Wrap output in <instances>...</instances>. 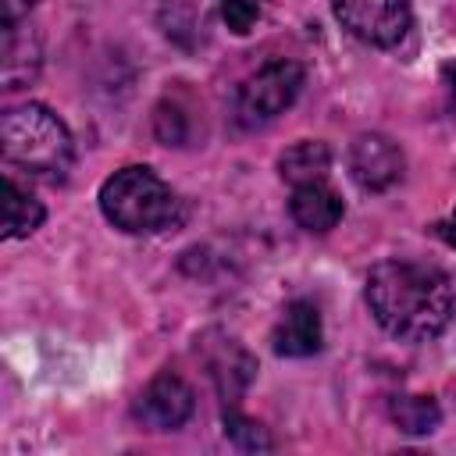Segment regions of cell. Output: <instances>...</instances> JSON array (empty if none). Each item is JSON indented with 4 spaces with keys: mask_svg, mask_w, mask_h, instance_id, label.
Listing matches in <instances>:
<instances>
[{
    "mask_svg": "<svg viewBox=\"0 0 456 456\" xmlns=\"http://www.w3.org/2000/svg\"><path fill=\"white\" fill-rule=\"evenodd\" d=\"M39 0H4V21H25Z\"/></svg>",
    "mask_w": 456,
    "mask_h": 456,
    "instance_id": "cell-19",
    "label": "cell"
},
{
    "mask_svg": "<svg viewBox=\"0 0 456 456\" xmlns=\"http://www.w3.org/2000/svg\"><path fill=\"white\" fill-rule=\"evenodd\" d=\"M4 189H7V200H4V239L32 235L43 224V217H46L43 203L36 196H28L14 178H7Z\"/></svg>",
    "mask_w": 456,
    "mask_h": 456,
    "instance_id": "cell-13",
    "label": "cell"
},
{
    "mask_svg": "<svg viewBox=\"0 0 456 456\" xmlns=\"http://www.w3.org/2000/svg\"><path fill=\"white\" fill-rule=\"evenodd\" d=\"M403 150L381 135V132H363L349 146V175L363 192H385L403 178Z\"/></svg>",
    "mask_w": 456,
    "mask_h": 456,
    "instance_id": "cell-8",
    "label": "cell"
},
{
    "mask_svg": "<svg viewBox=\"0 0 456 456\" xmlns=\"http://www.w3.org/2000/svg\"><path fill=\"white\" fill-rule=\"evenodd\" d=\"M303 64L296 61H271L256 68L242 86L235 89V121L242 128H260L274 121L281 110H289L303 89Z\"/></svg>",
    "mask_w": 456,
    "mask_h": 456,
    "instance_id": "cell-4",
    "label": "cell"
},
{
    "mask_svg": "<svg viewBox=\"0 0 456 456\" xmlns=\"http://www.w3.org/2000/svg\"><path fill=\"white\" fill-rule=\"evenodd\" d=\"M289 210H292V221L306 232H331L338 221H342V196L321 178V182H303V185H292V200H289Z\"/></svg>",
    "mask_w": 456,
    "mask_h": 456,
    "instance_id": "cell-10",
    "label": "cell"
},
{
    "mask_svg": "<svg viewBox=\"0 0 456 456\" xmlns=\"http://www.w3.org/2000/svg\"><path fill=\"white\" fill-rule=\"evenodd\" d=\"M196 353H200V360H203L221 403L224 406H239L246 388L256 378V356L239 338H232L224 331H203L196 338Z\"/></svg>",
    "mask_w": 456,
    "mask_h": 456,
    "instance_id": "cell-6",
    "label": "cell"
},
{
    "mask_svg": "<svg viewBox=\"0 0 456 456\" xmlns=\"http://www.w3.org/2000/svg\"><path fill=\"white\" fill-rule=\"evenodd\" d=\"M224 435H228L232 445H239L246 452H267V449H274L267 428L256 424L253 417L239 413V406H224Z\"/></svg>",
    "mask_w": 456,
    "mask_h": 456,
    "instance_id": "cell-15",
    "label": "cell"
},
{
    "mask_svg": "<svg viewBox=\"0 0 456 456\" xmlns=\"http://www.w3.org/2000/svg\"><path fill=\"white\" fill-rule=\"evenodd\" d=\"M388 413L395 420L399 431L406 435H431L442 424V410L431 395H392L388 399Z\"/></svg>",
    "mask_w": 456,
    "mask_h": 456,
    "instance_id": "cell-14",
    "label": "cell"
},
{
    "mask_svg": "<svg viewBox=\"0 0 456 456\" xmlns=\"http://www.w3.org/2000/svg\"><path fill=\"white\" fill-rule=\"evenodd\" d=\"M192 406H196L192 388H189L178 374L164 370V374H157V378L135 395L132 417H135L142 428H150V431H175V428H182V424L192 417Z\"/></svg>",
    "mask_w": 456,
    "mask_h": 456,
    "instance_id": "cell-7",
    "label": "cell"
},
{
    "mask_svg": "<svg viewBox=\"0 0 456 456\" xmlns=\"http://www.w3.org/2000/svg\"><path fill=\"white\" fill-rule=\"evenodd\" d=\"M442 235H445V239H449V242L456 246V210H452V217H449V221L442 224Z\"/></svg>",
    "mask_w": 456,
    "mask_h": 456,
    "instance_id": "cell-21",
    "label": "cell"
},
{
    "mask_svg": "<svg viewBox=\"0 0 456 456\" xmlns=\"http://www.w3.org/2000/svg\"><path fill=\"white\" fill-rule=\"evenodd\" d=\"M442 75H445V86H449V96H452V107H456V61H449Z\"/></svg>",
    "mask_w": 456,
    "mask_h": 456,
    "instance_id": "cell-20",
    "label": "cell"
},
{
    "mask_svg": "<svg viewBox=\"0 0 456 456\" xmlns=\"http://www.w3.org/2000/svg\"><path fill=\"white\" fill-rule=\"evenodd\" d=\"M153 132H157V139L164 146H185L189 142V118H185V110L175 100L157 103V110H153Z\"/></svg>",
    "mask_w": 456,
    "mask_h": 456,
    "instance_id": "cell-16",
    "label": "cell"
},
{
    "mask_svg": "<svg viewBox=\"0 0 456 456\" xmlns=\"http://www.w3.org/2000/svg\"><path fill=\"white\" fill-rule=\"evenodd\" d=\"M160 21L167 25L164 32L175 36V39H178L182 32H192V28H196V14H192V7H185L182 0H167L164 11H160Z\"/></svg>",
    "mask_w": 456,
    "mask_h": 456,
    "instance_id": "cell-18",
    "label": "cell"
},
{
    "mask_svg": "<svg viewBox=\"0 0 456 456\" xmlns=\"http://www.w3.org/2000/svg\"><path fill=\"white\" fill-rule=\"evenodd\" d=\"M367 306L374 321L406 342H428L445 331L456 310L452 278L420 260H381L367 274Z\"/></svg>",
    "mask_w": 456,
    "mask_h": 456,
    "instance_id": "cell-1",
    "label": "cell"
},
{
    "mask_svg": "<svg viewBox=\"0 0 456 456\" xmlns=\"http://www.w3.org/2000/svg\"><path fill=\"white\" fill-rule=\"evenodd\" d=\"M0 150L11 167H21L43 182H61L75 160V142L68 125L43 103H21L4 110Z\"/></svg>",
    "mask_w": 456,
    "mask_h": 456,
    "instance_id": "cell-2",
    "label": "cell"
},
{
    "mask_svg": "<svg viewBox=\"0 0 456 456\" xmlns=\"http://www.w3.org/2000/svg\"><path fill=\"white\" fill-rule=\"evenodd\" d=\"M39 71V39L21 21H4V89H21Z\"/></svg>",
    "mask_w": 456,
    "mask_h": 456,
    "instance_id": "cell-11",
    "label": "cell"
},
{
    "mask_svg": "<svg viewBox=\"0 0 456 456\" xmlns=\"http://www.w3.org/2000/svg\"><path fill=\"white\" fill-rule=\"evenodd\" d=\"M221 18L235 36H246L260 18V0H221Z\"/></svg>",
    "mask_w": 456,
    "mask_h": 456,
    "instance_id": "cell-17",
    "label": "cell"
},
{
    "mask_svg": "<svg viewBox=\"0 0 456 456\" xmlns=\"http://www.w3.org/2000/svg\"><path fill=\"white\" fill-rule=\"evenodd\" d=\"M328 167H331V150L321 139H299L278 157V171L292 185L321 182V178H328Z\"/></svg>",
    "mask_w": 456,
    "mask_h": 456,
    "instance_id": "cell-12",
    "label": "cell"
},
{
    "mask_svg": "<svg viewBox=\"0 0 456 456\" xmlns=\"http://www.w3.org/2000/svg\"><path fill=\"white\" fill-rule=\"evenodd\" d=\"M331 7L349 36L381 50L399 46L413 21L410 0H331Z\"/></svg>",
    "mask_w": 456,
    "mask_h": 456,
    "instance_id": "cell-5",
    "label": "cell"
},
{
    "mask_svg": "<svg viewBox=\"0 0 456 456\" xmlns=\"http://www.w3.org/2000/svg\"><path fill=\"white\" fill-rule=\"evenodd\" d=\"M271 346L278 356H314L324 346L321 310L310 299H292L281 310V321L271 331Z\"/></svg>",
    "mask_w": 456,
    "mask_h": 456,
    "instance_id": "cell-9",
    "label": "cell"
},
{
    "mask_svg": "<svg viewBox=\"0 0 456 456\" xmlns=\"http://www.w3.org/2000/svg\"><path fill=\"white\" fill-rule=\"evenodd\" d=\"M100 210L114 228L132 232V235L167 232V228H178L185 221L182 200L146 164H132V167L114 171L100 185Z\"/></svg>",
    "mask_w": 456,
    "mask_h": 456,
    "instance_id": "cell-3",
    "label": "cell"
}]
</instances>
